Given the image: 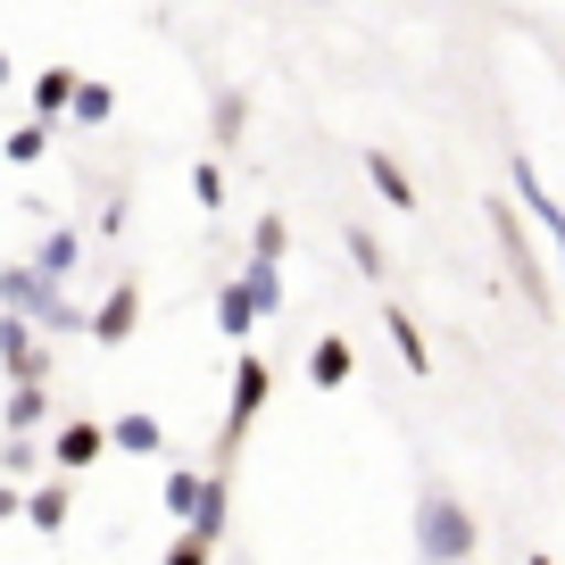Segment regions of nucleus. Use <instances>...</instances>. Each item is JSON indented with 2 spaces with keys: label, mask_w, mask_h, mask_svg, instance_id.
<instances>
[{
  "label": "nucleus",
  "mask_w": 565,
  "mask_h": 565,
  "mask_svg": "<svg viewBox=\"0 0 565 565\" xmlns=\"http://www.w3.org/2000/svg\"><path fill=\"white\" fill-rule=\"evenodd\" d=\"M416 541H424V557H433V565H466V557H475V515H466L449 491H424Z\"/></svg>",
  "instance_id": "obj_1"
},
{
  "label": "nucleus",
  "mask_w": 565,
  "mask_h": 565,
  "mask_svg": "<svg viewBox=\"0 0 565 565\" xmlns=\"http://www.w3.org/2000/svg\"><path fill=\"white\" fill-rule=\"evenodd\" d=\"M0 374H9V383H42V341H34L25 317L0 324Z\"/></svg>",
  "instance_id": "obj_2"
},
{
  "label": "nucleus",
  "mask_w": 565,
  "mask_h": 565,
  "mask_svg": "<svg viewBox=\"0 0 565 565\" xmlns=\"http://www.w3.org/2000/svg\"><path fill=\"white\" fill-rule=\"evenodd\" d=\"M491 233H499V242H508V266H515V282H524L532 300L548 308V282H541V266H532V242H524V225H515V216L499 209V200H491Z\"/></svg>",
  "instance_id": "obj_3"
},
{
  "label": "nucleus",
  "mask_w": 565,
  "mask_h": 565,
  "mask_svg": "<svg viewBox=\"0 0 565 565\" xmlns=\"http://www.w3.org/2000/svg\"><path fill=\"white\" fill-rule=\"evenodd\" d=\"M108 458V433H100V424H67V433H58V449H51V466H58V475H84V466H100Z\"/></svg>",
  "instance_id": "obj_4"
},
{
  "label": "nucleus",
  "mask_w": 565,
  "mask_h": 565,
  "mask_svg": "<svg viewBox=\"0 0 565 565\" xmlns=\"http://www.w3.org/2000/svg\"><path fill=\"white\" fill-rule=\"evenodd\" d=\"M0 300L18 308V317H58V282H42V275H25V266H9V275H0Z\"/></svg>",
  "instance_id": "obj_5"
},
{
  "label": "nucleus",
  "mask_w": 565,
  "mask_h": 565,
  "mask_svg": "<svg viewBox=\"0 0 565 565\" xmlns=\"http://www.w3.org/2000/svg\"><path fill=\"white\" fill-rule=\"evenodd\" d=\"M266 383H275V374H266V358H242V366H233V433L266 407Z\"/></svg>",
  "instance_id": "obj_6"
},
{
  "label": "nucleus",
  "mask_w": 565,
  "mask_h": 565,
  "mask_svg": "<svg viewBox=\"0 0 565 565\" xmlns=\"http://www.w3.org/2000/svg\"><path fill=\"white\" fill-rule=\"evenodd\" d=\"M358 167L374 175V192H383L391 209H416V183L399 175V159H391V150H358Z\"/></svg>",
  "instance_id": "obj_7"
},
{
  "label": "nucleus",
  "mask_w": 565,
  "mask_h": 565,
  "mask_svg": "<svg viewBox=\"0 0 565 565\" xmlns=\"http://www.w3.org/2000/svg\"><path fill=\"white\" fill-rule=\"evenodd\" d=\"M258 317H266V308H258V291H249V275L216 291V324H225L233 341H242V333H249V324H258Z\"/></svg>",
  "instance_id": "obj_8"
},
{
  "label": "nucleus",
  "mask_w": 565,
  "mask_h": 565,
  "mask_svg": "<svg viewBox=\"0 0 565 565\" xmlns=\"http://www.w3.org/2000/svg\"><path fill=\"white\" fill-rule=\"evenodd\" d=\"M42 416H51V391H42V383H9V407H0V424H9V433H34Z\"/></svg>",
  "instance_id": "obj_9"
},
{
  "label": "nucleus",
  "mask_w": 565,
  "mask_h": 565,
  "mask_svg": "<svg viewBox=\"0 0 565 565\" xmlns=\"http://www.w3.org/2000/svg\"><path fill=\"white\" fill-rule=\"evenodd\" d=\"M134 308H141V291H134V282H117V291L100 300V317H92V333H100V341H125V333H134Z\"/></svg>",
  "instance_id": "obj_10"
},
{
  "label": "nucleus",
  "mask_w": 565,
  "mask_h": 565,
  "mask_svg": "<svg viewBox=\"0 0 565 565\" xmlns=\"http://www.w3.org/2000/svg\"><path fill=\"white\" fill-rule=\"evenodd\" d=\"M308 374H317L324 391H341V383H350V341H341V333H324L317 350H308Z\"/></svg>",
  "instance_id": "obj_11"
},
{
  "label": "nucleus",
  "mask_w": 565,
  "mask_h": 565,
  "mask_svg": "<svg viewBox=\"0 0 565 565\" xmlns=\"http://www.w3.org/2000/svg\"><path fill=\"white\" fill-rule=\"evenodd\" d=\"M383 333H391V350L407 358V374H424V366H433V350H424V333H416V317H407V308H391V317H383Z\"/></svg>",
  "instance_id": "obj_12"
},
{
  "label": "nucleus",
  "mask_w": 565,
  "mask_h": 565,
  "mask_svg": "<svg viewBox=\"0 0 565 565\" xmlns=\"http://www.w3.org/2000/svg\"><path fill=\"white\" fill-rule=\"evenodd\" d=\"M192 541H225V475H209V499H200V515H192Z\"/></svg>",
  "instance_id": "obj_13"
},
{
  "label": "nucleus",
  "mask_w": 565,
  "mask_h": 565,
  "mask_svg": "<svg viewBox=\"0 0 565 565\" xmlns=\"http://www.w3.org/2000/svg\"><path fill=\"white\" fill-rule=\"evenodd\" d=\"M200 499H209V475H167V515H183V524H192Z\"/></svg>",
  "instance_id": "obj_14"
},
{
  "label": "nucleus",
  "mask_w": 565,
  "mask_h": 565,
  "mask_svg": "<svg viewBox=\"0 0 565 565\" xmlns=\"http://www.w3.org/2000/svg\"><path fill=\"white\" fill-rule=\"evenodd\" d=\"M34 275H42V282H67V275H75V233H51V242H42Z\"/></svg>",
  "instance_id": "obj_15"
},
{
  "label": "nucleus",
  "mask_w": 565,
  "mask_h": 565,
  "mask_svg": "<svg viewBox=\"0 0 565 565\" xmlns=\"http://www.w3.org/2000/svg\"><path fill=\"white\" fill-rule=\"evenodd\" d=\"M25 515H34L42 532H58V524H67V482H42V491L25 499Z\"/></svg>",
  "instance_id": "obj_16"
},
{
  "label": "nucleus",
  "mask_w": 565,
  "mask_h": 565,
  "mask_svg": "<svg viewBox=\"0 0 565 565\" xmlns=\"http://www.w3.org/2000/svg\"><path fill=\"white\" fill-rule=\"evenodd\" d=\"M108 441L134 449V458H150V449H159V424H150V416H117V433H108Z\"/></svg>",
  "instance_id": "obj_17"
},
{
  "label": "nucleus",
  "mask_w": 565,
  "mask_h": 565,
  "mask_svg": "<svg viewBox=\"0 0 565 565\" xmlns=\"http://www.w3.org/2000/svg\"><path fill=\"white\" fill-rule=\"evenodd\" d=\"M108 108H117L108 84H75V117H84V125H108Z\"/></svg>",
  "instance_id": "obj_18"
},
{
  "label": "nucleus",
  "mask_w": 565,
  "mask_h": 565,
  "mask_svg": "<svg viewBox=\"0 0 565 565\" xmlns=\"http://www.w3.org/2000/svg\"><path fill=\"white\" fill-rule=\"evenodd\" d=\"M0 475H34V441H25V433H9V449H0Z\"/></svg>",
  "instance_id": "obj_19"
},
{
  "label": "nucleus",
  "mask_w": 565,
  "mask_h": 565,
  "mask_svg": "<svg viewBox=\"0 0 565 565\" xmlns=\"http://www.w3.org/2000/svg\"><path fill=\"white\" fill-rule=\"evenodd\" d=\"M350 258H358V275H383V249H374V233H358V225H350Z\"/></svg>",
  "instance_id": "obj_20"
},
{
  "label": "nucleus",
  "mask_w": 565,
  "mask_h": 565,
  "mask_svg": "<svg viewBox=\"0 0 565 565\" xmlns=\"http://www.w3.org/2000/svg\"><path fill=\"white\" fill-rule=\"evenodd\" d=\"M159 565H209V541H192V532H183V541L175 548H167V557Z\"/></svg>",
  "instance_id": "obj_21"
},
{
  "label": "nucleus",
  "mask_w": 565,
  "mask_h": 565,
  "mask_svg": "<svg viewBox=\"0 0 565 565\" xmlns=\"http://www.w3.org/2000/svg\"><path fill=\"white\" fill-rule=\"evenodd\" d=\"M258 258H266V266L282 258V216H258Z\"/></svg>",
  "instance_id": "obj_22"
},
{
  "label": "nucleus",
  "mask_w": 565,
  "mask_h": 565,
  "mask_svg": "<svg viewBox=\"0 0 565 565\" xmlns=\"http://www.w3.org/2000/svg\"><path fill=\"white\" fill-rule=\"evenodd\" d=\"M9 515H25V499H18V491H0V524H9Z\"/></svg>",
  "instance_id": "obj_23"
},
{
  "label": "nucleus",
  "mask_w": 565,
  "mask_h": 565,
  "mask_svg": "<svg viewBox=\"0 0 565 565\" xmlns=\"http://www.w3.org/2000/svg\"><path fill=\"white\" fill-rule=\"evenodd\" d=\"M524 565H548V557H541V548H532V557H524Z\"/></svg>",
  "instance_id": "obj_24"
},
{
  "label": "nucleus",
  "mask_w": 565,
  "mask_h": 565,
  "mask_svg": "<svg viewBox=\"0 0 565 565\" xmlns=\"http://www.w3.org/2000/svg\"><path fill=\"white\" fill-rule=\"evenodd\" d=\"M0 84H9V58H0Z\"/></svg>",
  "instance_id": "obj_25"
}]
</instances>
